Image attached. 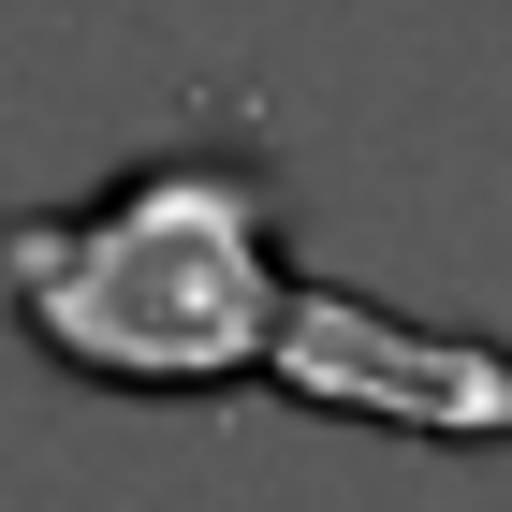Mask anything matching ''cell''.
<instances>
[{
	"label": "cell",
	"instance_id": "6da1fadb",
	"mask_svg": "<svg viewBox=\"0 0 512 512\" xmlns=\"http://www.w3.org/2000/svg\"><path fill=\"white\" fill-rule=\"evenodd\" d=\"M0 322L88 395H293L439 454L512 439V352L308 278L249 132H176L74 205H0Z\"/></svg>",
	"mask_w": 512,
	"mask_h": 512
}]
</instances>
